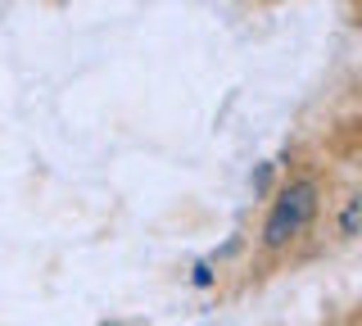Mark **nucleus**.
<instances>
[{"instance_id": "nucleus-1", "label": "nucleus", "mask_w": 362, "mask_h": 326, "mask_svg": "<svg viewBox=\"0 0 362 326\" xmlns=\"http://www.w3.org/2000/svg\"><path fill=\"white\" fill-rule=\"evenodd\" d=\"M313 213H317V182H290L276 195V204H272L267 222H263V245L267 250L290 245L294 235L313 222Z\"/></svg>"}, {"instance_id": "nucleus-2", "label": "nucleus", "mask_w": 362, "mask_h": 326, "mask_svg": "<svg viewBox=\"0 0 362 326\" xmlns=\"http://www.w3.org/2000/svg\"><path fill=\"white\" fill-rule=\"evenodd\" d=\"M358 227H362V195H349L344 199V213H339V231L358 235Z\"/></svg>"}]
</instances>
